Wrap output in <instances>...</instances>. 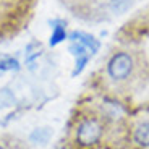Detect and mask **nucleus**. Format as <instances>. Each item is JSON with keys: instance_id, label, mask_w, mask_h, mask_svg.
I'll list each match as a JSON object with an SVG mask.
<instances>
[{"instance_id": "f03ea898", "label": "nucleus", "mask_w": 149, "mask_h": 149, "mask_svg": "<svg viewBox=\"0 0 149 149\" xmlns=\"http://www.w3.org/2000/svg\"><path fill=\"white\" fill-rule=\"evenodd\" d=\"M134 67H136L134 57L130 52H127V50H118V52L112 54L110 58L107 60L105 73H107V76L112 81L122 83L133 76Z\"/></svg>"}, {"instance_id": "6e6552de", "label": "nucleus", "mask_w": 149, "mask_h": 149, "mask_svg": "<svg viewBox=\"0 0 149 149\" xmlns=\"http://www.w3.org/2000/svg\"><path fill=\"white\" fill-rule=\"evenodd\" d=\"M133 5V0H109V10L115 15H122Z\"/></svg>"}, {"instance_id": "423d86ee", "label": "nucleus", "mask_w": 149, "mask_h": 149, "mask_svg": "<svg viewBox=\"0 0 149 149\" xmlns=\"http://www.w3.org/2000/svg\"><path fill=\"white\" fill-rule=\"evenodd\" d=\"M133 141L141 148H149V122H141L133 130Z\"/></svg>"}, {"instance_id": "39448f33", "label": "nucleus", "mask_w": 149, "mask_h": 149, "mask_svg": "<svg viewBox=\"0 0 149 149\" xmlns=\"http://www.w3.org/2000/svg\"><path fill=\"white\" fill-rule=\"evenodd\" d=\"M52 134H54V131L50 127H37L29 133V143L37 144V146H45L50 141Z\"/></svg>"}, {"instance_id": "7ed1b4c3", "label": "nucleus", "mask_w": 149, "mask_h": 149, "mask_svg": "<svg viewBox=\"0 0 149 149\" xmlns=\"http://www.w3.org/2000/svg\"><path fill=\"white\" fill-rule=\"evenodd\" d=\"M49 28L52 29L50 36H49V47H57V45L63 44L65 41H68V31H67V26H68V21L65 18H50L47 21Z\"/></svg>"}, {"instance_id": "f8f14e48", "label": "nucleus", "mask_w": 149, "mask_h": 149, "mask_svg": "<svg viewBox=\"0 0 149 149\" xmlns=\"http://www.w3.org/2000/svg\"><path fill=\"white\" fill-rule=\"evenodd\" d=\"M41 49V42L39 41H31V42H28L26 44V47H24V57H28L29 54H33V52H36V50H39Z\"/></svg>"}, {"instance_id": "ddd939ff", "label": "nucleus", "mask_w": 149, "mask_h": 149, "mask_svg": "<svg viewBox=\"0 0 149 149\" xmlns=\"http://www.w3.org/2000/svg\"><path fill=\"white\" fill-rule=\"evenodd\" d=\"M3 74H5V73H2V71H0V78H2V76H3Z\"/></svg>"}, {"instance_id": "20e7f679", "label": "nucleus", "mask_w": 149, "mask_h": 149, "mask_svg": "<svg viewBox=\"0 0 149 149\" xmlns=\"http://www.w3.org/2000/svg\"><path fill=\"white\" fill-rule=\"evenodd\" d=\"M68 42H81L88 50H89L91 55H96L99 50H101V42L96 36L86 33L81 29H74L71 33H68Z\"/></svg>"}, {"instance_id": "1a4fd4ad", "label": "nucleus", "mask_w": 149, "mask_h": 149, "mask_svg": "<svg viewBox=\"0 0 149 149\" xmlns=\"http://www.w3.org/2000/svg\"><path fill=\"white\" fill-rule=\"evenodd\" d=\"M89 60H91V55H81V57H76V58H74V67H73V71H71V76H73V78H76L78 74H81V73H83V70H84V68L88 67Z\"/></svg>"}, {"instance_id": "9d476101", "label": "nucleus", "mask_w": 149, "mask_h": 149, "mask_svg": "<svg viewBox=\"0 0 149 149\" xmlns=\"http://www.w3.org/2000/svg\"><path fill=\"white\" fill-rule=\"evenodd\" d=\"M68 54L73 55L74 58H76V57H81V55H91L89 50H88L81 42H68Z\"/></svg>"}, {"instance_id": "0eeeda50", "label": "nucleus", "mask_w": 149, "mask_h": 149, "mask_svg": "<svg viewBox=\"0 0 149 149\" xmlns=\"http://www.w3.org/2000/svg\"><path fill=\"white\" fill-rule=\"evenodd\" d=\"M21 70V62L18 57L2 55L0 57V71L2 73H18Z\"/></svg>"}, {"instance_id": "f257e3e1", "label": "nucleus", "mask_w": 149, "mask_h": 149, "mask_svg": "<svg viewBox=\"0 0 149 149\" xmlns=\"http://www.w3.org/2000/svg\"><path fill=\"white\" fill-rule=\"evenodd\" d=\"M104 136V123L99 117H81L74 128V143L79 148H93Z\"/></svg>"}, {"instance_id": "9b49d317", "label": "nucleus", "mask_w": 149, "mask_h": 149, "mask_svg": "<svg viewBox=\"0 0 149 149\" xmlns=\"http://www.w3.org/2000/svg\"><path fill=\"white\" fill-rule=\"evenodd\" d=\"M0 149H28V148L16 139H11V143H5L3 139H0Z\"/></svg>"}]
</instances>
